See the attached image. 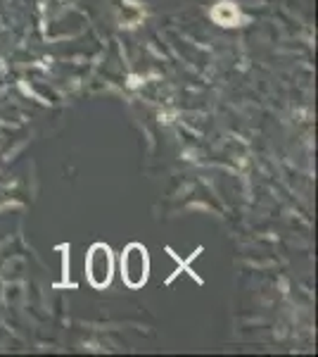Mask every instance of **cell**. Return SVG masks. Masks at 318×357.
Wrapping results in <instances>:
<instances>
[{
    "label": "cell",
    "mask_w": 318,
    "mask_h": 357,
    "mask_svg": "<svg viewBox=\"0 0 318 357\" xmlns=\"http://www.w3.org/2000/svg\"><path fill=\"white\" fill-rule=\"evenodd\" d=\"M148 269H150V262H148L145 248L138 243L126 248L124 257H121V276H124V281L131 289H141V286L145 284Z\"/></svg>",
    "instance_id": "1"
},
{
    "label": "cell",
    "mask_w": 318,
    "mask_h": 357,
    "mask_svg": "<svg viewBox=\"0 0 318 357\" xmlns=\"http://www.w3.org/2000/svg\"><path fill=\"white\" fill-rule=\"evenodd\" d=\"M88 279L95 289H105L112 279V255H109V248L97 243L90 248L88 255Z\"/></svg>",
    "instance_id": "2"
},
{
    "label": "cell",
    "mask_w": 318,
    "mask_h": 357,
    "mask_svg": "<svg viewBox=\"0 0 318 357\" xmlns=\"http://www.w3.org/2000/svg\"><path fill=\"white\" fill-rule=\"evenodd\" d=\"M214 22H218L221 26H235L240 22V13L233 3H218L216 8L212 10Z\"/></svg>",
    "instance_id": "3"
}]
</instances>
